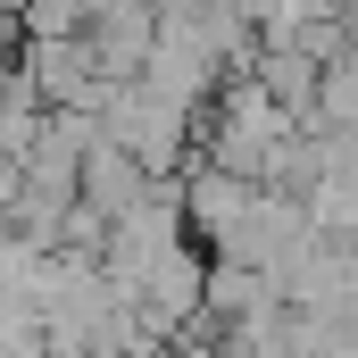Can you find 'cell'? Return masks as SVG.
<instances>
[{"label": "cell", "instance_id": "obj_1", "mask_svg": "<svg viewBox=\"0 0 358 358\" xmlns=\"http://www.w3.org/2000/svg\"><path fill=\"white\" fill-rule=\"evenodd\" d=\"M250 200H259V183H250V176H234V167H217V159H208V167L192 176V192H183V217H192L200 234H217V242H234V234H242V217H250Z\"/></svg>", "mask_w": 358, "mask_h": 358}]
</instances>
